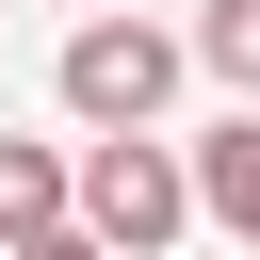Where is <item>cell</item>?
Here are the masks:
<instances>
[{
	"label": "cell",
	"mask_w": 260,
	"mask_h": 260,
	"mask_svg": "<svg viewBox=\"0 0 260 260\" xmlns=\"http://www.w3.org/2000/svg\"><path fill=\"white\" fill-rule=\"evenodd\" d=\"M65 211H81V162L32 146V130H0V244H32V228H65Z\"/></svg>",
	"instance_id": "obj_3"
},
{
	"label": "cell",
	"mask_w": 260,
	"mask_h": 260,
	"mask_svg": "<svg viewBox=\"0 0 260 260\" xmlns=\"http://www.w3.org/2000/svg\"><path fill=\"white\" fill-rule=\"evenodd\" d=\"M81 228H98L114 260H162V244L195 228V162H162V130H98V146H81Z\"/></svg>",
	"instance_id": "obj_2"
},
{
	"label": "cell",
	"mask_w": 260,
	"mask_h": 260,
	"mask_svg": "<svg viewBox=\"0 0 260 260\" xmlns=\"http://www.w3.org/2000/svg\"><path fill=\"white\" fill-rule=\"evenodd\" d=\"M0 260H114V244H98L81 211H65V228H32V244H0Z\"/></svg>",
	"instance_id": "obj_6"
},
{
	"label": "cell",
	"mask_w": 260,
	"mask_h": 260,
	"mask_svg": "<svg viewBox=\"0 0 260 260\" xmlns=\"http://www.w3.org/2000/svg\"><path fill=\"white\" fill-rule=\"evenodd\" d=\"M179 65H195V32H162V16H81L49 81H65V114H81V130H162Z\"/></svg>",
	"instance_id": "obj_1"
},
{
	"label": "cell",
	"mask_w": 260,
	"mask_h": 260,
	"mask_svg": "<svg viewBox=\"0 0 260 260\" xmlns=\"http://www.w3.org/2000/svg\"><path fill=\"white\" fill-rule=\"evenodd\" d=\"M195 211H211V228H244V244H260V98H244V114H228V130H211V146H195Z\"/></svg>",
	"instance_id": "obj_4"
},
{
	"label": "cell",
	"mask_w": 260,
	"mask_h": 260,
	"mask_svg": "<svg viewBox=\"0 0 260 260\" xmlns=\"http://www.w3.org/2000/svg\"><path fill=\"white\" fill-rule=\"evenodd\" d=\"M195 65L228 98H260V0H195Z\"/></svg>",
	"instance_id": "obj_5"
}]
</instances>
